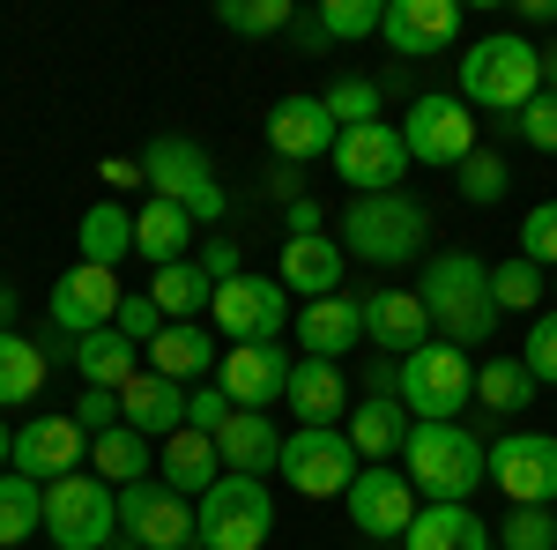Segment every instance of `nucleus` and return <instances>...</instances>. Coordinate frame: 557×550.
Returning a JSON list of instances; mask_svg holds the SVG:
<instances>
[{"label":"nucleus","instance_id":"50","mask_svg":"<svg viewBox=\"0 0 557 550\" xmlns=\"http://www.w3.org/2000/svg\"><path fill=\"white\" fill-rule=\"evenodd\" d=\"M75 424H83L89 439H97V431H112V424H127V417H120V394H112V387H83V402H75Z\"/></svg>","mask_w":557,"mask_h":550},{"label":"nucleus","instance_id":"52","mask_svg":"<svg viewBox=\"0 0 557 550\" xmlns=\"http://www.w3.org/2000/svg\"><path fill=\"white\" fill-rule=\"evenodd\" d=\"M260 194H268V201H283V209H298V201H305V164H268Z\"/></svg>","mask_w":557,"mask_h":550},{"label":"nucleus","instance_id":"48","mask_svg":"<svg viewBox=\"0 0 557 550\" xmlns=\"http://www.w3.org/2000/svg\"><path fill=\"white\" fill-rule=\"evenodd\" d=\"M112 328H120L127 342H141V350H149V342L164 335L172 320L157 313V297H149V291H127V297H120V313H112Z\"/></svg>","mask_w":557,"mask_h":550},{"label":"nucleus","instance_id":"18","mask_svg":"<svg viewBox=\"0 0 557 550\" xmlns=\"http://www.w3.org/2000/svg\"><path fill=\"white\" fill-rule=\"evenodd\" d=\"M260 134L275 149V164H320V157H335V134L343 127H335V112L320 97H275Z\"/></svg>","mask_w":557,"mask_h":550},{"label":"nucleus","instance_id":"34","mask_svg":"<svg viewBox=\"0 0 557 550\" xmlns=\"http://www.w3.org/2000/svg\"><path fill=\"white\" fill-rule=\"evenodd\" d=\"M45 372H52V357L38 350V335H0V410H23V402H38Z\"/></svg>","mask_w":557,"mask_h":550},{"label":"nucleus","instance_id":"17","mask_svg":"<svg viewBox=\"0 0 557 550\" xmlns=\"http://www.w3.org/2000/svg\"><path fill=\"white\" fill-rule=\"evenodd\" d=\"M120 297H127V291H120V268H89V260H75V268L52 283L45 313H52L60 335H97V328H112Z\"/></svg>","mask_w":557,"mask_h":550},{"label":"nucleus","instance_id":"61","mask_svg":"<svg viewBox=\"0 0 557 550\" xmlns=\"http://www.w3.org/2000/svg\"><path fill=\"white\" fill-rule=\"evenodd\" d=\"M550 297H557V276H550Z\"/></svg>","mask_w":557,"mask_h":550},{"label":"nucleus","instance_id":"40","mask_svg":"<svg viewBox=\"0 0 557 550\" xmlns=\"http://www.w3.org/2000/svg\"><path fill=\"white\" fill-rule=\"evenodd\" d=\"M312 15H320V38H327V45L380 38V23H386V8H380V0H320Z\"/></svg>","mask_w":557,"mask_h":550},{"label":"nucleus","instance_id":"11","mask_svg":"<svg viewBox=\"0 0 557 550\" xmlns=\"http://www.w3.org/2000/svg\"><path fill=\"white\" fill-rule=\"evenodd\" d=\"M335 179L349 194H401L409 179V149H401V127L394 120H364V127H343L335 134Z\"/></svg>","mask_w":557,"mask_h":550},{"label":"nucleus","instance_id":"28","mask_svg":"<svg viewBox=\"0 0 557 550\" xmlns=\"http://www.w3.org/2000/svg\"><path fill=\"white\" fill-rule=\"evenodd\" d=\"M120 417H127L141 439H172V431H186V387H172L164 372H134V380L120 387Z\"/></svg>","mask_w":557,"mask_h":550},{"label":"nucleus","instance_id":"39","mask_svg":"<svg viewBox=\"0 0 557 550\" xmlns=\"http://www.w3.org/2000/svg\"><path fill=\"white\" fill-rule=\"evenodd\" d=\"M491 297H498V313H543V297H550V276L535 268V260H498L491 268Z\"/></svg>","mask_w":557,"mask_h":550},{"label":"nucleus","instance_id":"60","mask_svg":"<svg viewBox=\"0 0 557 550\" xmlns=\"http://www.w3.org/2000/svg\"><path fill=\"white\" fill-rule=\"evenodd\" d=\"M112 550H134V543H127V536H120V543H112Z\"/></svg>","mask_w":557,"mask_h":550},{"label":"nucleus","instance_id":"44","mask_svg":"<svg viewBox=\"0 0 557 550\" xmlns=\"http://www.w3.org/2000/svg\"><path fill=\"white\" fill-rule=\"evenodd\" d=\"M498 550H557V506H513L498 521Z\"/></svg>","mask_w":557,"mask_h":550},{"label":"nucleus","instance_id":"38","mask_svg":"<svg viewBox=\"0 0 557 550\" xmlns=\"http://www.w3.org/2000/svg\"><path fill=\"white\" fill-rule=\"evenodd\" d=\"M38 528H45V484L0 468V550H15L23 536H38Z\"/></svg>","mask_w":557,"mask_h":550},{"label":"nucleus","instance_id":"26","mask_svg":"<svg viewBox=\"0 0 557 550\" xmlns=\"http://www.w3.org/2000/svg\"><path fill=\"white\" fill-rule=\"evenodd\" d=\"M409 410H401V402H394V394H364V402H357V410H349V447H357V454H364V468H380V462H401V447H409Z\"/></svg>","mask_w":557,"mask_h":550},{"label":"nucleus","instance_id":"2","mask_svg":"<svg viewBox=\"0 0 557 550\" xmlns=\"http://www.w3.org/2000/svg\"><path fill=\"white\" fill-rule=\"evenodd\" d=\"M401 476L417 484L424 506H469L475 491L491 484V447L475 439L469 424H409Z\"/></svg>","mask_w":557,"mask_h":550},{"label":"nucleus","instance_id":"53","mask_svg":"<svg viewBox=\"0 0 557 550\" xmlns=\"http://www.w3.org/2000/svg\"><path fill=\"white\" fill-rule=\"evenodd\" d=\"M283 223H290V239H320V201L305 194L298 209H283Z\"/></svg>","mask_w":557,"mask_h":550},{"label":"nucleus","instance_id":"20","mask_svg":"<svg viewBox=\"0 0 557 550\" xmlns=\"http://www.w3.org/2000/svg\"><path fill=\"white\" fill-rule=\"evenodd\" d=\"M380 38L401 52V60H431L461 38V0H386Z\"/></svg>","mask_w":557,"mask_h":550},{"label":"nucleus","instance_id":"30","mask_svg":"<svg viewBox=\"0 0 557 550\" xmlns=\"http://www.w3.org/2000/svg\"><path fill=\"white\" fill-rule=\"evenodd\" d=\"M401 550H498V528L475 506H424L409 521Z\"/></svg>","mask_w":557,"mask_h":550},{"label":"nucleus","instance_id":"59","mask_svg":"<svg viewBox=\"0 0 557 550\" xmlns=\"http://www.w3.org/2000/svg\"><path fill=\"white\" fill-rule=\"evenodd\" d=\"M15 462V431H8V424H0V468Z\"/></svg>","mask_w":557,"mask_h":550},{"label":"nucleus","instance_id":"45","mask_svg":"<svg viewBox=\"0 0 557 550\" xmlns=\"http://www.w3.org/2000/svg\"><path fill=\"white\" fill-rule=\"evenodd\" d=\"M520 260H535L543 276H557V201H535L520 216Z\"/></svg>","mask_w":557,"mask_h":550},{"label":"nucleus","instance_id":"56","mask_svg":"<svg viewBox=\"0 0 557 550\" xmlns=\"http://www.w3.org/2000/svg\"><path fill=\"white\" fill-rule=\"evenodd\" d=\"M290 38H298V45H327V38H320V15H298V23H290Z\"/></svg>","mask_w":557,"mask_h":550},{"label":"nucleus","instance_id":"25","mask_svg":"<svg viewBox=\"0 0 557 550\" xmlns=\"http://www.w3.org/2000/svg\"><path fill=\"white\" fill-rule=\"evenodd\" d=\"M215 335L201 328V320H172L164 335L149 342V372H164L172 387H209L215 380Z\"/></svg>","mask_w":557,"mask_h":550},{"label":"nucleus","instance_id":"12","mask_svg":"<svg viewBox=\"0 0 557 550\" xmlns=\"http://www.w3.org/2000/svg\"><path fill=\"white\" fill-rule=\"evenodd\" d=\"M343 513H349L357 536H394V543H401L409 521L424 513V499H417V484L394 462H380V468H357V484L343 491Z\"/></svg>","mask_w":557,"mask_h":550},{"label":"nucleus","instance_id":"10","mask_svg":"<svg viewBox=\"0 0 557 550\" xmlns=\"http://www.w3.org/2000/svg\"><path fill=\"white\" fill-rule=\"evenodd\" d=\"M401 127V149L409 164H431V171H461L475 157V112L461 105V89H438V97H417Z\"/></svg>","mask_w":557,"mask_h":550},{"label":"nucleus","instance_id":"62","mask_svg":"<svg viewBox=\"0 0 557 550\" xmlns=\"http://www.w3.org/2000/svg\"><path fill=\"white\" fill-rule=\"evenodd\" d=\"M186 550H201V543H186Z\"/></svg>","mask_w":557,"mask_h":550},{"label":"nucleus","instance_id":"9","mask_svg":"<svg viewBox=\"0 0 557 550\" xmlns=\"http://www.w3.org/2000/svg\"><path fill=\"white\" fill-rule=\"evenodd\" d=\"M357 468H364V454L349 447L343 424H298V431L283 439L275 476H283L298 499H343L349 484H357Z\"/></svg>","mask_w":557,"mask_h":550},{"label":"nucleus","instance_id":"14","mask_svg":"<svg viewBox=\"0 0 557 550\" xmlns=\"http://www.w3.org/2000/svg\"><path fill=\"white\" fill-rule=\"evenodd\" d=\"M290 372H298V357L283 342H231L215 357V387L231 394V410H275L290 394Z\"/></svg>","mask_w":557,"mask_h":550},{"label":"nucleus","instance_id":"33","mask_svg":"<svg viewBox=\"0 0 557 550\" xmlns=\"http://www.w3.org/2000/svg\"><path fill=\"white\" fill-rule=\"evenodd\" d=\"M194 231H201V223H194L186 209H172V201H157V194H149V201L134 209V254L149 260V268H172V260H186Z\"/></svg>","mask_w":557,"mask_h":550},{"label":"nucleus","instance_id":"47","mask_svg":"<svg viewBox=\"0 0 557 550\" xmlns=\"http://www.w3.org/2000/svg\"><path fill=\"white\" fill-rule=\"evenodd\" d=\"M520 365L535 372V387H557V305L528 320V342H520Z\"/></svg>","mask_w":557,"mask_h":550},{"label":"nucleus","instance_id":"27","mask_svg":"<svg viewBox=\"0 0 557 550\" xmlns=\"http://www.w3.org/2000/svg\"><path fill=\"white\" fill-rule=\"evenodd\" d=\"M215 476H223V454H215L209 431H172L157 447V484H172L178 499H209Z\"/></svg>","mask_w":557,"mask_h":550},{"label":"nucleus","instance_id":"43","mask_svg":"<svg viewBox=\"0 0 557 550\" xmlns=\"http://www.w3.org/2000/svg\"><path fill=\"white\" fill-rule=\"evenodd\" d=\"M320 105L335 112V127H364V120H380V83L372 75H335L320 89Z\"/></svg>","mask_w":557,"mask_h":550},{"label":"nucleus","instance_id":"24","mask_svg":"<svg viewBox=\"0 0 557 550\" xmlns=\"http://www.w3.org/2000/svg\"><path fill=\"white\" fill-rule=\"evenodd\" d=\"M343 268H349V254H343V239H283V268H275V283L290 297H335L343 291Z\"/></svg>","mask_w":557,"mask_h":550},{"label":"nucleus","instance_id":"1","mask_svg":"<svg viewBox=\"0 0 557 550\" xmlns=\"http://www.w3.org/2000/svg\"><path fill=\"white\" fill-rule=\"evenodd\" d=\"M431 313V335L454 342V350H483V342L498 335V297H491V268L475 254H431L424 260V283H417Z\"/></svg>","mask_w":557,"mask_h":550},{"label":"nucleus","instance_id":"3","mask_svg":"<svg viewBox=\"0 0 557 550\" xmlns=\"http://www.w3.org/2000/svg\"><path fill=\"white\" fill-rule=\"evenodd\" d=\"M528 97H543V45H528L520 30H491L461 52V105L469 112L520 120Z\"/></svg>","mask_w":557,"mask_h":550},{"label":"nucleus","instance_id":"16","mask_svg":"<svg viewBox=\"0 0 557 550\" xmlns=\"http://www.w3.org/2000/svg\"><path fill=\"white\" fill-rule=\"evenodd\" d=\"M491 484L513 506H557V431H506L491 447Z\"/></svg>","mask_w":557,"mask_h":550},{"label":"nucleus","instance_id":"46","mask_svg":"<svg viewBox=\"0 0 557 550\" xmlns=\"http://www.w3.org/2000/svg\"><path fill=\"white\" fill-rule=\"evenodd\" d=\"M506 134H520L528 149H543V157H557V89H543V97H528V112L520 120H498Z\"/></svg>","mask_w":557,"mask_h":550},{"label":"nucleus","instance_id":"4","mask_svg":"<svg viewBox=\"0 0 557 550\" xmlns=\"http://www.w3.org/2000/svg\"><path fill=\"white\" fill-rule=\"evenodd\" d=\"M424 239L431 216L409 194H357L343 209V254L364 268H409V260H424Z\"/></svg>","mask_w":557,"mask_h":550},{"label":"nucleus","instance_id":"29","mask_svg":"<svg viewBox=\"0 0 557 550\" xmlns=\"http://www.w3.org/2000/svg\"><path fill=\"white\" fill-rule=\"evenodd\" d=\"M60 365H75L83 372V387H120L141 372V342H127L120 328H97V335H67V357Z\"/></svg>","mask_w":557,"mask_h":550},{"label":"nucleus","instance_id":"55","mask_svg":"<svg viewBox=\"0 0 557 550\" xmlns=\"http://www.w3.org/2000/svg\"><path fill=\"white\" fill-rule=\"evenodd\" d=\"M15 320H23V297L0 283V335H15Z\"/></svg>","mask_w":557,"mask_h":550},{"label":"nucleus","instance_id":"13","mask_svg":"<svg viewBox=\"0 0 557 550\" xmlns=\"http://www.w3.org/2000/svg\"><path fill=\"white\" fill-rule=\"evenodd\" d=\"M120 536L134 550H186L194 543V499H178L172 484L141 476L120 491Z\"/></svg>","mask_w":557,"mask_h":550},{"label":"nucleus","instance_id":"6","mask_svg":"<svg viewBox=\"0 0 557 550\" xmlns=\"http://www.w3.org/2000/svg\"><path fill=\"white\" fill-rule=\"evenodd\" d=\"M141 179H149V194H157V201L186 209L194 223H215V216L231 209V194L215 186L209 149H201L194 134H157V142L141 149Z\"/></svg>","mask_w":557,"mask_h":550},{"label":"nucleus","instance_id":"37","mask_svg":"<svg viewBox=\"0 0 557 550\" xmlns=\"http://www.w3.org/2000/svg\"><path fill=\"white\" fill-rule=\"evenodd\" d=\"M475 402H483L491 417H520V410L535 402V372H528L520 357H483V365H475Z\"/></svg>","mask_w":557,"mask_h":550},{"label":"nucleus","instance_id":"49","mask_svg":"<svg viewBox=\"0 0 557 550\" xmlns=\"http://www.w3.org/2000/svg\"><path fill=\"white\" fill-rule=\"evenodd\" d=\"M231 417V394H223V387H186V431H209L215 439V424Z\"/></svg>","mask_w":557,"mask_h":550},{"label":"nucleus","instance_id":"51","mask_svg":"<svg viewBox=\"0 0 557 550\" xmlns=\"http://www.w3.org/2000/svg\"><path fill=\"white\" fill-rule=\"evenodd\" d=\"M201 276H209L215 291H223V283H238V276H246L238 246H231V239H209V246H201Z\"/></svg>","mask_w":557,"mask_h":550},{"label":"nucleus","instance_id":"23","mask_svg":"<svg viewBox=\"0 0 557 550\" xmlns=\"http://www.w3.org/2000/svg\"><path fill=\"white\" fill-rule=\"evenodd\" d=\"M364 342L380 350V357H409V350H424L431 342V313L417 291H372L364 297Z\"/></svg>","mask_w":557,"mask_h":550},{"label":"nucleus","instance_id":"32","mask_svg":"<svg viewBox=\"0 0 557 550\" xmlns=\"http://www.w3.org/2000/svg\"><path fill=\"white\" fill-rule=\"evenodd\" d=\"M89 476H104L112 491H127L141 476H157V439H141L134 424H112L89 439Z\"/></svg>","mask_w":557,"mask_h":550},{"label":"nucleus","instance_id":"19","mask_svg":"<svg viewBox=\"0 0 557 550\" xmlns=\"http://www.w3.org/2000/svg\"><path fill=\"white\" fill-rule=\"evenodd\" d=\"M83 447L89 431L75 417H23V431H15V476H30V484H52V476H75L83 468Z\"/></svg>","mask_w":557,"mask_h":550},{"label":"nucleus","instance_id":"15","mask_svg":"<svg viewBox=\"0 0 557 550\" xmlns=\"http://www.w3.org/2000/svg\"><path fill=\"white\" fill-rule=\"evenodd\" d=\"M209 320H215V335H231V342H275L298 313H290V291L275 276H238V283L215 291Z\"/></svg>","mask_w":557,"mask_h":550},{"label":"nucleus","instance_id":"57","mask_svg":"<svg viewBox=\"0 0 557 550\" xmlns=\"http://www.w3.org/2000/svg\"><path fill=\"white\" fill-rule=\"evenodd\" d=\"M520 15L528 23H557V0H520Z\"/></svg>","mask_w":557,"mask_h":550},{"label":"nucleus","instance_id":"5","mask_svg":"<svg viewBox=\"0 0 557 550\" xmlns=\"http://www.w3.org/2000/svg\"><path fill=\"white\" fill-rule=\"evenodd\" d=\"M394 402H401L417 424H461V410L475 402V357L431 335L424 350H409V357H401Z\"/></svg>","mask_w":557,"mask_h":550},{"label":"nucleus","instance_id":"21","mask_svg":"<svg viewBox=\"0 0 557 550\" xmlns=\"http://www.w3.org/2000/svg\"><path fill=\"white\" fill-rule=\"evenodd\" d=\"M215 454H223V476H275V462H283V431H275V417L268 410H231V417L215 424Z\"/></svg>","mask_w":557,"mask_h":550},{"label":"nucleus","instance_id":"63","mask_svg":"<svg viewBox=\"0 0 557 550\" xmlns=\"http://www.w3.org/2000/svg\"><path fill=\"white\" fill-rule=\"evenodd\" d=\"M45 550H52V543H45Z\"/></svg>","mask_w":557,"mask_h":550},{"label":"nucleus","instance_id":"7","mask_svg":"<svg viewBox=\"0 0 557 550\" xmlns=\"http://www.w3.org/2000/svg\"><path fill=\"white\" fill-rule=\"evenodd\" d=\"M45 536L52 550H112L120 543V491L104 476H52L45 484Z\"/></svg>","mask_w":557,"mask_h":550},{"label":"nucleus","instance_id":"31","mask_svg":"<svg viewBox=\"0 0 557 550\" xmlns=\"http://www.w3.org/2000/svg\"><path fill=\"white\" fill-rule=\"evenodd\" d=\"M290 417L298 424H343L349 417V380L343 365H327V357H298V372H290Z\"/></svg>","mask_w":557,"mask_h":550},{"label":"nucleus","instance_id":"22","mask_svg":"<svg viewBox=\"0 0 557 550\" xmlns=\"http://www.w3.org/2000/svg\"><path fill=\"white\" fill-rule=\"evenodd\" d=\"M298 350L305 357H327V365H343L349 350L364 342V297H312V305H298Z\"/></svg>","mask_w":557,"mask_h":550},{"label":"nucleus","instance_id":"54","mask_svg":"<svg viewBox=\"0 0 557 550\" xmlns=\"http://www.w3.org/2000/svg\"><path fill=\"white\" fill-rule=\"evenodd\" d=\"M134 179H141V164H134V157H104V186H112V194H120V186H134Z\"/></svg>","mask_w":557,"mask_h":550},{"label":"nucleus","instance_id":"36","mask_svg":"<svg viewBox=\"0 0 557 550\" xmlns=\"http://www.w3.org/2000/svg\"><path fill=\"white\" fill-rule=\"evenodd\" d=\"M149 297H157L164 320H201V313L215 305V283L201 276V260H172V268H157Z\"/></svg>","mask_w":557,"mask_h":550},{"label":"nucleus","instance_id":"42","mask_svg":"<svg viewBox=\"0 0 557 550\" xmlns=\"http://www.w3.org/2000/svg\"><path fill=\"white\" fill-rule=\"evenodd\" d=\"M454 186H461V201H469V209H491V201H506V194H513V171H506L498 149H475L469 164L454 171Z\"/></svg>","mask_w":557,"mask_h":550},{"label":"nucleus","instance_id":"41","mask_svg":"<svg viewBox=\"0 0 557 550\" xmlns=\"http://www.w3.org/2000/svg\"><path fill=\"white\" fill-rule=\"evenodd\" d=\"M215 23H223V30H238V38H275V30H290V23H298V8H290V0H223V8H215Z\"/></svg>","mask_w":557,"mask_h":550},{"label":"nucleus","instance_id":"35","mask_svg":"<svg viewBox=\"0 0 557 550\" xmlns=\"http://www.w3.org/2000/svg\"><path fill=\"white\" fill-rule=\"evenodd\" d=\"M75 239H83L89 268H120V260L134 254V209H120V201H89Z\"/></svg>","mask_w":557,"mask_h":550},{"label":"nucleus","instance_id":"58","mask_svg":"<svg viewBox=\"0 0 557 550\" xmlns=\"http://www.w3.org/2000/svg\"><path fill=\"white\" fill-rule=\"evenodd\" d=\"M543 89H557V38L543 45Z\"/></svg>","mask_w":557,"mask_h":550},{"label":"nucleus","instance_id":"8","mask_svg":"<svg viewBox=\"0 0 557 550\" xmlns=\"http://www.w3.org/2000/svg\"><path fill=\"white\" fill-rule=\"evenodd\" d=\"M268 536H275V491L260 476H215V491L194 506L201 550H260Z\"/></svg>","mask_w":557,"mask_h":550}]
</instances>
